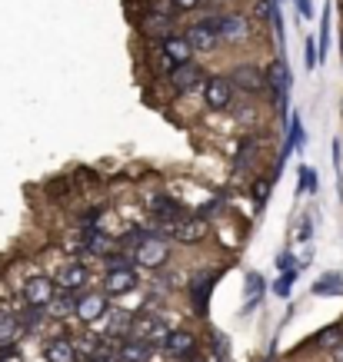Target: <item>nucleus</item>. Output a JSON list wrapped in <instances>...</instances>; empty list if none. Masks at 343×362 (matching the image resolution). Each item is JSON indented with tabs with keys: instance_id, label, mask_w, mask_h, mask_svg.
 I'll use <instances>...</instances> for the list:
<instances>
[{
	"instance_id": "nucleus-1",
	"label": "nucleus",
	"mask_w": 343,
	"mask_h": 362,
	"mask_svg": "<svg viewBox=\"0 0 343 362\" xmlns=\"http://www.w3.org/2000/svg\"><path fill=\"white\" fill-rule=\"evenodd\" d=\"M187 44L193 54H213L220 44V17H207V21L193 23L187 30Z\"/></svg>"
},
{
	"instance_id": "nucleus-2",
	"label": "nucleus",
	"mask_w": 343,
	"mask_h": 362,
	"mask_svg": "<svg viewBox=\"0 0 343 362\" xmlns=\"http://www.w3.org/2000/svg\"><path fill=\"white\" fill-rule=\"evenodd\" d=\"M133 259H137V266H147V269L167 266V259H170V243H167V236H147V240L133 250Z\"/></svg>"
},
{
	"instance_id": "nucleus-3",
	"label": "nucleus",
	"mask_w": 343,
	"mask_h": 362,
	"mask_svg": "<svg viewBox=\"0 0 343 362\" xmlns=\"http://www.w3.org/2000/svg\"><path fill=\"white\" fill-rule=\"evenodd\" d=\"M203 103L210 107V110H230L233 103V83L230 77H207V83H203Z\"/></svg>"
},
{
	"instance_id": "nucleus-4",
	"label": "nucleus",
	"mask_w": 343,
	"mask_h": 362,
	"mask_svg": "<svg viewBox=\"0 0 343 362\" xmlns=\"http://www.w3.org/2000/svg\"><path fill=\"white\" fill-rule=\"evenodd\" d=\"M170 236H174L177 243L197 246V243H203L207 236H210V223L203 220V216H184V220H177V226H174Z\"/></svg>"
},
{
	"instance_id": "nucleus-5",
	"label": "nucleus",
	"mask_w": 343,
	"mask_h": 362,
	"mask_svg": "<svg viewBox=\"0 0 343 362\" xmlns=\"http://www.w3.org/2000/svg\"><path fill=\"white\" fill-rule=\"evenodd\" d=\"M111 296L107 293H77V319L80 322H97L107 316Z\"/></svg>"
},
{
	"instance_id": "nucleus-6",
	"label": "nucleus",
	"mask_w": 343,
	"mask_h": 362,
	"mask_svg": "<svg viewBox=\"0 0 343 362\" xmlns=\"http://www.w3.org/2000/svg\"><path fill=\"white\" fill-rule=\"evenodd\" d=\"M230 83L233 90H244V93H264L270 83H266V74L264 70H257V66L244 64V66H233V74H230Z\"/></svg>"
},
{
	"instance_id": "nucleus-7",
	"label": "nucleus",
	"mask_w": 343,
	"mask_h": 362,
	"mask_svg": "<svg viewBox=\"0 0 343 362\" xmlns=\"http://www.w3.org/2000/svg\"><path fill=\"white\" fill-rule=\"evenodd\" d=\"M54 279H47V276H30L27 283H23V299H27V306H50L57 296V289H54Z\"/></svg>"
},
{
	"instance_id": "nucleus-8",
	"label": "nucleus",
	"mask_w": 343,
	"mask_h": 362,
	"mask_svg": "<svg viewBox=\"0 0 343 362\" xmlns=\"http://www.w3.org/2000/svg\"><path fill=\"white\" fill-rule=\"evenodd\" d=\"M167 332L170 329L164 326V319L154 316V313H137L133 322H130V336H137V339L157 342V339H167Z\"/></svg>"
},
{
	"instance_id": "nucleus-9",
	"label": "nucleus",
	"mask_w": 343,
	"mask_h": 362,
	"mask_svg": "<svg viewBox=\"0 0 343 362\" xmlns=\"http://www.w3.org/2000/svg\"><path fill=\"white\" fill-rule=\"evenodd\" d=\"M157 346H160L164 356H170V359H190L193 349H197V339H193L187 329H170L167 332V339L157 342Z\"/></svg>"
},
{
	"instance_id": "nucleus-10",
	"label": "nucleus",
	"mask_w": 343,
	"mask_h": 362,
	"mask_svg": "<svg viewBox=\"0 0 343 362\" xmlns=\"http://www.w3.org/2000/svg\"><path fill=\"white\" fill-rule=\"evenodd\" d=\"M154 349H157V342L127 336V339H120L117 359H120V362H150V359H154Z\"/></svg>"
},
{
	"instance_id": "nucleus-11",
	"label": "nucleus",
	"mask_w": 343,
	"mask_h": 362,
	"mask_svg": "<svg viewBox=\"0 0 343 362\" xmlns=\"http://www.w3.org/2000/svg\"><path fill=\"white\" fill-rule=\"evenodd\" d=\"M87 279H90V269L84 263H67V266H60L57 269V289H67V293H80L84 286H87Z\"/></svg>"
},
{
	"instance_id": "nucleus-12",
	"label": "nucleus",
	"mask_w": 343,
	"mask_h": 362,
	"mask_svg": "<svg viewBox=\"0 0 343 362\" xmlns=\"http://www.w3.org/2000/svg\"><path fill=\"white\" fill-rule=\"evenodd\" d=\"M133 289H140L137 269H113V273H107V283H103V293H107V296H127Z\"/></svg>"
},
{
	"instance_id": "nucleus-13",
	"label": "nucleus",
	"mask_w": 343,
	"mask_h": 362,
	"mask_svg": "<svg viewBox=\"0 0 343 362\" xmlns=\"http://www.w3.org/2000/svg\"><path fill=\"white\" fill-rule=\"evenodd\" d=\"M200 83H207V80H203V70H200L197 64H180L177 70L170 74V87L177 90L180 97L190 93V90H197Z\"/></svg>"
},
{
	"instance_id": "nucleus-14",
	"label": "nucleus",
	"mask_w": 343,
	"mask_h": 362,
	"mask_svg": "<svg viewBox=\"0 0 343 362\" xmlns=\"http://www.w3.org/2000/svg\"><path fill=\"white\" fill-rule=\"evenodd\" d=\"M117 246H120V240H113L107 233H100V230L84 233V252H90V256H111Z\"/></svg>"
},
{
	"instance_id": "nucleus-15",
	"label": "nucleus",
	"mask_w": 343,
	"mask_h": 362,
	"mask_svg": "<svg viewBox=\"0 0 343 362\" xmlns=\"http://www.w3.org/2000/svg\"><path fill=\"white\" fill-rule=\"evenodd\" d=\"M44 356L47 362H77V346L67 336H54V339H47Z\"/></svg>"
},
{
	"instance_id": "nucleus-16",
	"label": "nucleus",
	"mask_w": 343,
	"mask_h": 362,
	"mask_svg": "<svg viewBox=\"0 0 343 362\" xmlns=\"http://www.w3.org/2000/svg\"><path fill=\"white\" fill-rule=\"evenodd\" d=\"M160 50H164V54L170 57L177 66L180 64H190V57H193V50H190V44H187V37H174V33L160 40Z\"/></svg>"
},
{
	"instance_id": "nucleus-17",
	"label": "nucleus",
	"mask_w": 343,
	"mask_h": 362,
	"mask_svg": "<svg viewBox=\"0 0 343 362\" xmlns=\"http://www.w3.org/2000/svg\"><path fill=\"white\" fill-rule=\"evenodd\" d=\"M130 313H120V309H111L107 313V339H127L130 336Z\"/></svg>"
},
{
	"instance_id": "nucleus-18",
	"label": "nucleus",
	"mask_w": 343,
	"mask_h": 362,
	"mask_svg": "<svg viewBox=\"0 0 343 362\" xmlns=\"http://www.w3.org/2000/svg\"><path fill=\"white\" fill-rule=\"evenodd\" d=\"M266 83L277 90V97L280 100H287V90H290V70L283 60H274L270 64V70H266Z\"/></svg>"
},
{
	"instance_id": "nucleus-19",
	"label": "nucleus",
	"mask_w": 343,
	"mask_h": 362,
	"mask_svg": "<svg viewBox=\"0 0 343 362\" xmlns=\"http://www.w3.org/2000/svg\"><path fill=\"white\" fill-rule=\"evenodd\" d=\"M244 37H247V17H240V13L220 17V40H244Z\"/></svg>"
},
{
	"instance_id": "nucleus-20",
	"label": "nucleus",
	"mask_w": 343,
	"mask_h": 362,
	"mask_svg": "<svg viewBox=\"0 0 343 362\" xmlns=\"http://www.w3.org/2000/svg\"><path fill=\"white\" fill-rule=\"evenodd\" d=\"M23 332L21 326V319L11 316V313H0V349H11L13 339Z\"/></svg>"
},
{
	"instance_id": "nucleus-21",
	"label": "nucleus",
	"mask_w": 343,
	"mask_h": 362,
	"mask_svg": "<svg viewBox=\"0 0 343 362\" xmlns=\"http://www.w3.org/2000/svg\"><path fill=\"white\" fill-rule=\"evenodd\" d=\"M144 33H147V37H157V40L170 37V17H167V13H147Z\"/></svg>"
},
{
	"instance_id": "nucleus-22",
	"label": "nucleus",
	"mask_w": 343,
	"mask_h": 362,
	"mask_svg": "<svg viewBox=\"0 0 343 362\" xmlns=\"http://www.w3.org/2000/svg\"><path fill=\"white\" fill-rule=\"evenodd\" d=\"M313 293H317V296H333V293H343V276L327 273L323 279H317Z\"/></svg>"
},
{
	"instance_id": "nucleus-23",
	"label": "nucleus",
	"mask_w": 343,
	"mask_h": 362,
	"mask_svg": "<svg viewBox=\"0 0 343 362\" xmlns=\"http://www.w3.org/2000/svg\"><path fill=\"white\" fill-rule=\"evenodd\" d=\"M317 346H320V349H333V346H340L343 342V326H327V329L323 332H317Z\"/></svg>"
},
{
	"instance_id": "nucleus-24",
	"label": "nucleus",
	"mask_w": 343,
	"mask_h": 362,
	"mask_svg": "<svg viewBox=\"0 0 343 362\" xmlns=\"http://www.w3.org/2000/svg\"><path fill=\"white\" fill-rule=\"evenodd\" d=\"M133 263H137V259H133V252H111V256H107V273H113V269H133Z\"/></svg>"
},
{
	"instance_id": "nucleus-25",
	"label": "nucleus",
	"mask_w": 343,
	"mask_h": 362,
	"mask_svg": "<svg viewBox=\"0 0 343 362\" xmlns=\"http://www.w3.org/2000/svg\"><path fill=\"white\" fill-rule=\"evenodd\" d=\"M17 319H21V326H23V329H37V326L44 322V309H40V306H27Z\"/></svg>"
},
{
	"instance_id": "nucleus-26",
	"label": "nucleus",
	"mask_w": 343,
	"mask_h": 362,
	"mask_svg": "<svg viewBox=\"0 0 343 362\" xmlns=\"http://www.w3.org/2000/svg\"><path fill=\"white\" fill-rule=\"evenodd\" d=\"M293 279H297V269H287V273L274 283V293H277V296H290V286H293Z\"/></svg>"
},
{
	"instance_id": "nucleus-27",
	"label": "nucleus",
	"mask_w": 343,
	"mask_h": 362,
	"mask_svg": "<svg viewBox=\"0 0 343 362\" xmlns=\"http://www.w3.org/2000/svg\"><path fill=\"white\" fill-rule=\"evenodd\" d=\"M300 189H303V193H313V189H317V173H313L310 166L300 170Z\"/></svg>"
},
{
	"instance_id": "nucleus-28",
	"label": "nucleus",
	"mask_w": 343,
	"mask_h": 362,
	"mask_svg": "<svg viewBox=\"0 0 343 362\" xmlns=\"http://www.w3.org/2000/svg\"><path fill=\"white\" fill-rule=\"evenodd\" d=\"M270 187H274V183H266V180H257V183H254V199H257V206H264V199H266V193H270Z\"/></svg>"
},
{
	"instance_id": "nucleus-29",
	"label": "nucleus",
	"mask_w": 343,
	"mask_h": 362,
	"mask_svg": "<svg viewBox=\"0 0 343 362\" xmlns=\"http://www.w3.org/2000/svg\"><path fill=\"white\" fill-rule=\"evenodd\" d=\"M220 199H207V203H203V206H200V213L197 216H203V220H207V216H213V213H220Z\"/></svg>"
},
{
	"instance_id": "nucleus-30",
	"label": "nucleus",
	"mask_w": 343,
	"mask_h": 362,
	"mask_svg": "<svg viewBox=\"0 0 343 362\" xmlns=\"http://www.w3.org/2000/svg\"><path fill=\"white\" fill-rule=\"evenodd\" d=\"M203 4H207V0H174V7H177V11H200Z\"/></svg>"
},
{
	"instance_id": "nucleus-31",
	"label": "nucleus",
	"mask_w": 343,
	"mask_h": 362,
	"mask_svg": "<svg viewBox=\"0 0 343 362\" xmlns=\"http://www.w3.org/2000/svg\"><path fill=\"white\" fill-rule=\"evenodd\" d=\"M310 233H313V223H310V216H303V220H300V236H297V240L307 243V240H310Z\"/></svg>"
},
{
	"instance_id": "nucleus-32",
	"label": "nucleus",
	"mask_w": 343,
	"mask_h": 362,
	"mask_svg": "<svg viewBox=\"0 0 343 362\" xmlns=\"http://www.w3.org/2000/svg\"><path fill=\"white\" fill-rule=\"evenodd\" d=\"M277 269H280V273H287V269H293V256H290V252H280Z\"/></svg>"
},
{
	"instance_id": "nucleus-33",
	"label": "nucleus",
	"mask_w": 343,
	"mask_h": 362,
	"mask_svg": "<svg viewBox=\"0 0 343 362\" xmlns=\"http://www.w3.org/2000/svg\"><path fill=\"white\" fill-rule=\"evenodd\" d=\"M247 283H250V293H254V296H260V289H264V279H260L257 273H250V279H247Z\"/></svg>"
},
{
	"instance_id": "nucleus-34",
	"label": "nucleus",
	"mask_w": 343,
	"mask_h": 362,
	"mask_svg": "<svg viewBox=\"0 0 343 362\" xmlns=\"http://www.w3.org/2000/svg\"><path fill=\"white\" fill-rule=\"evenodd\" d=\"M297 11H300V17H313V4L310 0H297Z\"/></svg>"
},
{
	"instance_id": "nucleus-35",
	"label": "nucleus",
	"mask_w": 343,
	"mask_h": 362,
	"mask_svg": "<svg viewBox=\"0 0 343 362\" xmlns=\"http://www.w3.org/2000/svg\"><path fill=\"white\" fill-rule=\"evenodd\" d=\"M330 359H333V362H343V342H340V346H333V349H330Z\"/></svg>"
},
{
	"instance_id": "nucleus-36",
	"label": "nucleus",
	"mask_w": 343,
	"mask_h": 362,
	"mask_svg": "<svg viewBox=\"0 0 343 362\" xmlns=\"http://www.w3.org/2000/svg\"><path fill=\"white\" fill-rule=\"evenodd\" d=\"M87 362H120L117 356H100V359H87Z\"/></svg>"
},
{
	"instance_id": "nucleus-37",
	"label": "nucleus",
	"mask_w": 343,
	"mask_h": 362,
	"mask_svg": "<svg viewBox=\"0 0 343 362\" xmlns=\"http://www.w3.org/2000/svg\"><path fill=\"white\" fill-rule=\"evenodd\" d=\"M7 362H21V359H17V356H11V359H7Z\"/></svg>"
}]
</instances>
